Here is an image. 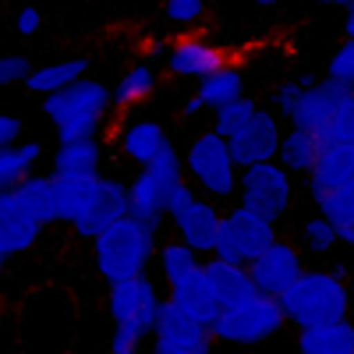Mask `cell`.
I'll use <instances>...</instances> for the list:
<instances>
[{
  "label": "cell",
  "mask_w": 354,
  "mask_h": 354,
  "mask_svg": "<svg viewBox=\"0 0 354 354\" xmlns=\"http://www.w3.org/2000/svg\"><path fill=\"white\" fill-rule=\"evenodd\" d=\"M319 4H337V8H354V0H319Z\"/></svg>",
  "instance_id": "f6af8a7d"
},
{
  "label": "cell",
  "mask_w": 354,
  "mask_h": 354,
  "mask_svg": "<svg viewBox=\"0 0 354 354\" xmlns=\"http://www.w3.org/2000/svg\"><path fill=\"white\" fill-rule=\"evenodd\" d=\"M287 326V319L280 312V301L270 294H252V298L227 305L216 312V319L209 322V330L220 344H238V347H255L273 340L280 330Z\"/></svg>",
  "instance_id": "277c9868"
},
{
  "label": "cell",
  "mask_w": 354,
  "mask_h": 354,
  "mask_svg": "<svg viewBox=\"0 0 354 354\" xmlns=\"http://www.w3.org/2000/svg\"><path fill=\"white\" fill-rule=\"evenodd\" d=\"M121 216H128V185L117 181V177H103L100 198L93 202V209H88L82 220L71 223V230L78 234V238L93 241L96 234H103L110 223H117Z\"/></svg>",
  "instance_id": "e0dca14e"
},
{
  "label": "cell",
  "mask_w": 354,
  "mask_h": 354,
  "mask_svg": "<svg viewBox=\"0 0 354 354\" xmlns=\"http://www.w3.org/2000/svg\"><path fill=\"white\" fill-rule=\"evenodd\" d=\"M202 277H205V283H209V290H213V298H216L220 308L238 305V301H245V298L255 294L252 277H248V266H241V262L209 255V259H202Z\"/></svg>",
  "instance_id": "ac0fdd59"
},
{
  "label": "cell",
  "mask_w": 354,
  "mask_h": 354,
  "mask_svg": "<svg viewBox=\"0 0 354 354\" xmlns=\"http://www.w3.org/2000/svg\"><path fill=\"white\" fill-rule=\"evenodd\" d=\"M241 93H245V78H241L238 68H230V64H223L213 75L198 78V88H195V96L205 103V110H216V106H223L227 100L241 96Z\"/></svg>",
  "instance_id": "f1b7e54d"
},
{
  "label": "cell",
  "mask_w": 354,
  "mask_h": 354,
  "mask_svg": "<svg viewBox=\"0 0 354 354\" xmlns=\"http://www.w3.org/2000/svg\"><path fill=\"white\" fill-rule=\"evenodd\" d=\"M280 312L287 326L305 330L315 322H333V319H351V287L344 270H301L287 290L277 294Z\"/></svg>",
  "instance_id": "6da1fadb"
},
{
  "label": "cell",
  "mask_w": 354,
  "mask_h": 354,
  "mask_svg": "<svg viewBox=\"0 0 354 354\" xmlns=\"http://www.w3.org/2000/svg\"><path fill=\"white\" fill-rule=\"evenodd\" d=\"M153 351L156 354H209L216 347V337L209 326L192 322L188 315H181L167 298L160 301L156 312V326H153Z\"/></svg>",
  "instance_id": "9c48e42d"
},
{
  "label": "cell",
  "mask_w": 354,
  "mask_h": 354,
  "mask_svg": "<svg viewBox=\"0 0 354 354\" xmlns=\"http://www.w3.org/2000/svg\"><path fill=\"white\" fill-rule=\"evenodd\" d=\"M145 340H149V330H145L142 322H135V319H121V322H113L110 351H113V354H135V351H142Z\"/></svg>",
  "instance_id": "d590c367"
},
{
  "label": "cell",
  "mask_w": 354,
  "mask_h": 354,
  "mask_svg": "<svg viewBox=\"0 0 354 354\" xmlns=\"http://www.w3.org/2000/svg\"><path fill=\"white\" fill-rule=\"evenodd\" d=\"M301 238H305V248L308 252H315V255H330L340 241H337V227L326 220V216H308L305 223H301Z\"/></svg>",
  "instance_id": "e575fe53"
},
{
  "label": "cell",
  "mask_w": 354,
  "mask_h": 354,
  "mask_svg": "<svg viewBox=\"0 0 354 354\" xmlns=\"http://www.w3.org/2000/svg\"><path fill=\"white\" fill-rule=\"evenodd\" d=\"M103 117H106V113H96V110H78V113L61 117V121H57V142L96 138L100 128H103Z\"/></svg>",
  "instance_id": "d6a6232c"
},
{
  "label": "cell",
  "mask_w": 354,
  "mask_h": 354,
  "mask_svg": "<svg viewBox=\"0 0 354 354\" xmlns=\"http://www.w3.org/2000/svg\"><path fill=\"white\" fill-rule=\"evenodd\" d=\"M298 351L301 354H354V322L333 319V322H315V326L298 330Z\"/></svg>",
  "instance_id": "7402d4cb"
},
{
  "label": "cell",
  "mask_w": 354,
  "mask_h": 354,
  "mask_svg": "<svg viewBox=\"0 0 354 354\" xmlns=\"http://www.w3.org/2000/svg\"><path fill=\"white\" fill-rule=\"evenodd\" d=\"M156 85H160V71L153 64H135V68H128L121 78H117V85L110 88V103H117L121 110L135 106L142 100H149L156 93Z\"/></svg>",
  "instance_id": "484cf974"
},
{
  "label": "cell",
  "mask_w": 354,
  "mask_h": 354,
  "mask_svg": "<svg viewBox=\"0 0 354 354\" xmlns=\"http://www.w3.org/2000/svg\"><path fill=\"white\" fill-rule=\"evenodd\" d=\"M255 4H259V8H277L280 0H255Z\"/></svg>",
  "instance_id": "bcb514c9"
},
{
  "label": "cell",
  "mask_w": 354,
  "mask_h": 354,
  "mask_svg": "<svg viewBox=\"0 0 354 354\" xmlns=\"http://www.w3.org/2000/svg\"><path fill=\"white\" fill-rule=\"evenodd\" d=\"M43 227L46 223L18 188L0 192V259H15L25 255L28 248H36Z\"/></svg>",
  "instance_id": "7c38bea8"
},
{
  "label": "cell",
  "mask_w": 354,
  "mask_h": 354,
  "mask_svg": "<svg viewBox=\"0 0 354 354\" xmlns=\"http://www.w3.org/2000/svg\"><path fill=\"white\" fill-rule=\"evenodd\" d=\"M39 25H43L39 8H21L18 18H15V32H18V36H36V32H39Z\"/></svg>",
  "instance_id": "60d3db41"
},
{
  "label": "cell",
  "mask_w": 354,
  "mask_h": 354,
  "mask_svg": "<svg viewBox=\"0 0 354 354\" xmlns=\"http://www.w3.org/2000/svg\"><path fill=\"white\" fill-rule=\"evenodd\" d=\"M177 238L185 245H192L198 255H209L213 252V241H216V230H220V205L213 198H205L202 192H195L188 181L177 188L167 202V213H163Z\"/></svg>",
  "instance_id": "52a82bcc"
},
{
  "label": "cell",
  "mask_w": 354,
  "mask_h": 354,
  "mask_svg": "<svg viewBox=\"0 0 354 354\" xmlns=\"http://www.w3.org/2000/svg\"><path fill=\"white\" fill-rule=\"evenodd\" d=\"M315 153H319V142L312 131H301V128H290L280 135V145H277V163L287 170V174H308V167L315 163Z\"/></svg>",
  "instance_id": "4316f807"
},
{
  "label": "cell",
  "mask_w": 354,
  "mask_h": 354,
  "mask_svg": "<svg viewBox=\"0 0 354 354\" xmlns=\"http://www.w3.org/2000/svg\"><path fill=\"white\" fill-rule=\"evenodd\" d=\"M43 160V142H15L0 149V192L15 188L25 174H32L36 163Z\"/></svg>",
  "instance_id": "83f0119b"
},
{
  "label": "cell",
  "mask_w": 354,
  "mask_h": 354,
  "mask_svg": "<svg viewBox=\"0 0 354 354\" xmlns=\"http://www.w3.org/2000/svg\"><path fill=\"white\" fill-rule=\"evenodd\" d=\"M21 131H25V124L18 121V117L0 113V149H4V145H15L21 138Z\"/></svg>",
  "instance_id": "b9f144b4"
},
{
  "label": "cell",
  "mask_w": 354,
  "mask_h": 354,
  "mask_svg": "<svg viewBox=\"0 0 354 354\" xmlns=\"http://www.w3.org/2000/svg\"><path fill=\"white\" fill-rule=\"evenodd\" d=\"M163 18L174 25H195L205 18V0H167Z\"/></svg>",
  "instance_id": "74e56055"
},
{
  "label": "cell",
  "mask_w": 354,
  "mask_h": 354,
  "mask_svg": "<svg viewBox=\"0 0 354 354\" xmlns=\"http://www.w3.org/2000/svg\"><path fill=\"white\" fill-rule=\"evenodd\" d=\"M167 128L160 121H131L121 135H117V145H121V156L131 160L135 167H145L156 153H160V145L167 142Z\"/></svg>",
  "instance_id": "603a6c76"
},
{
  "label": "cell",
  "mask_w": 354,
  "mask_h": 354,
  "mask_svg": "<svg viewBox=\"0 0 354 354\" xmlns=\"http://www.w3.org/2000/svg\"><path fill=\"white\" fill-rule=\"evenodd\" d=\"M326 78H337L344 85H354V39H344L333 50L330 64H326Z\"/></svg>",
  "instance_id": "8d00e7d4"
},
{
  "label": "cell",
  "mask_w": 354,
  "mask_h": 354,
  "mask_svg": "<svg viewBox=\"0 0 354 354\" xmlns=\"http://www.w3.org/2000/svg\"><path fill=\"white\" fill-rule=\"evenodd\" d=\"M100 188H103V174H53L57 223L71 227L75 220H82L100 198Z\"/></svg>",
  "instance_id": "9a60e30c"
},
{
  "label": "cell",
  "mask_w": 354,
  "mask_h": 354,
  "mask_svg": "<svg viewBox=\"0 0 354 354\" xmlns=\"http://www.w3.org/2000/svg\"><path fill=\"white\" fill-rule=\"evenodd\" d=\"M344 39H354V8H344V21H340Z\"/></svg>",
  "instance_id": "ee69618b"
},
{
  "label": "cell",
  "mask_w": 354,
  "mask_h": 354,
  "mask_svg": "<svg viewBox=\"0 0 354 354\" xmlns=\"http://www.w3.org/2000/svg\"><path fill=\"white\" fill-rule=\"evenodd\" d=\"M255 106H259V103H255L252 96H245V93H241V96H234V100H227L223 106H216V110H213V131L227 138L234 128L245 124L248 117L255 113Z\"/></svg>",
  "instance_id": "836d02e7"
},
{
  "label": "cell",
  "mask_w": 354,
  "mask_h": 354,
  "mask_svg": "<svg viewBox=\"0 0 354 354\" xmlns=\"http://www.w3.org/2000/svg\"><path fill=\"white\" fill-rule=\"evenodd\" d=\"M32 71V64H28V57H0V88L4 85H18L25 82V75Z\"/></svg>",
  "instance_id": "ab89813d"
},
{
  "label": "cell",
  "mask_w": 354,
  "mask_h": 354,
  "mask_svg": "<svg viewBox=\"0 0 354 354\" xmlns=\"http://www.w3.org/2000/svg\"><path fill=\"white\" fill-rule=\"evenodd\" d=\"M156 262H160L163 283L170 287V283H177V280H185L192 270H198V266H202V255H198L192 245H185L181 238H174V241L156 245Z\"/></svg>",
  "instance_id": "f546056e"
},
{
  "label": "cell",
  "mask_w": 354,
  "mask_h": 354,
  "mask_svg": "<svg viewBox=\"0 0 354 354\" xmlns=\"http://www.w3.org/2000/svg\"><path fill=\"white\" fill-rule=\"evenodd\" d=\"M347 96H351V85H344V82H337V78H322V82L312 78V82H305L298 103L290 106L287 121H290V128L315 131V128H322V124L330 121L333 110H337Z\"/></svg>",
  "instance_id": "5bb4252c"
},
{
  "label": "cell",
  "mask_w": 354,
  "mask_h": 354,
  "mask_svg": "<svg viewBox=\"0 0 354 354\" xmlns=\"http://www.w3.org/2000/svg\"><path fill=\"white\" fill-rule=\"evenodd\" d=\"M308 188H344L354 185V142L319 145L315 163L308 167Z\"/></svg>",
  "instance_id": "d6986e66"
},
{
  "label": "cell",
  "mask_w": 354,
  "mask_h": 354,
  "mask_svg": "<svg viewBox=\"0 0 354 354\" xmlns=\"http://www.w3.org/2000/svg\"><path fill=\"white\" fill-rule=\"evenodd\" d=\"M305 82H312V78H305ZM305 82H283V85H277V88H273V106H270V110H273L277 117H287L290 106L298 103Z\"/></svg>",
  "instance_id": "f35d334b"
},
{
  "label": "cell",
  "mask_w": 354,
  "mask_h": 354,
  "mask_svg": "<svg viewBox=\"0 0 354 354\" xmlns=\"http://www.w3.org/2000/svg\"><path fill=\"white\" fill-rule=\"evenodd\" d=\"M181 113H185V117H198V113H205V103H202L198 96H188L185 106H181Z\"/></svg>",
  "instance_id": "7bdbcfd3"
},
{
  "label": "cell",
  "mask_w": 354,
  "mask_h": 354,
  "mask_svg": "<svg viewBox=\"0 0 354 354\" xmlns=\"http://www.w3.org/2000/svg\"><path fill=\"white\" fill-rule=\"evenodd\" d=\"M238 198L266 220H283L294 205V174H287L277 160H262L238 170Z\"/></svg>",
  "instance_id": "5b68a950"
},
{
  "label": "cell",
  "mask_w": 354,
  "mask_h": 354,
  "mask_svg": "<svg viewBox=\"0 0 354 354\" xmlns=\"http://www.w3.org/2000/svg\"><path fill=\"white\" fill-rule=\"evenodd\" d=\"M110 106V88L96 78H78L64 88H57V93H46L43 96V113L50 117V121L57 124L61 117L68 113H78V110H96V113H106Z\"/></svg>",
  "instance_id": "2e32d148"
},
{
  "label": "cell",
  "mask_w": 354,
  "mask_h": 354,
  "mask_svg": "<svg viewBox=\"0 0 354 354\" xmlns=\"http://www.w3.org/2000/svg\"><path fill=\"white\" fill-rule=\"evenodd\" d=\"M308 198L315 202V209L326 216L337 230L354 223V185H344V188H308Z\"/></svg>",
  "instance_id": "4dcf8cb0"
},
{
  "label": "cell",
  "mask_w": 354,
  "mask_h": 354,
  "mask_svg": "<svg viewBox=\"0 0 354 354\" xmlns=\"http://www.w3.org/2000/svg\"><path fill=\"white\" fill-rule=\"evenodd\" d=\"M88 71V61L85 57H71V61H57V64H43V68H32L25 75V88L36 96H46V93H57V88H64L71 82H78L82 75Z\"/></svg>",
  "instance_id": "d4e9b609"
},
{
  "label": "cell",
  "mask_w": 354,
  "mask_h": 354,
  "mask_svg": "<svg viewBox=\"0 0 354 354\" xmlns=\"http://www.w3.org/2000/svg\"><path fill=\"white\" fill-rule=\"evenodd\" d=\"M305 270V255L298 245H290L283 238H273L270 245H266L252 262H248V277H252V287L259 294H270V298H277L280 290H287L294 280L301 277Z\"/></svg>",
  "instance_id": "8fae6325"
},
{
  "label": "cell",
  "mask_w": 354,
  "mask_h": 354,
  "mask_svg": "<svg viewBox=\"0 0 354 354\" xmlns=\"http://www.w3.org/2000/svg\"><path fill=\"white\" fill-rule=\"evenodd\" d=\"M273 238H277V223L238 202L234 209L220 213V230H216V241H213L209 255H220V259L248 266Z\"/></svg>",
  "instance_id": "8992f818"
},
{
  "label": "cell",
  "mask_w": 354,
  "mask_h": 354,
  "mask_svg": "<svg viewBox=\"0 0 354 354\" xmlns=\"http://www.w3.org/2000/svg\"><path fill=\"white\" fill-rule=\"evenodd\" d=\"M160 290L156 283L145 277V273H135V277H124V280H113L110 290H106V312L113 322L121 319H135L142 322L145 330L153 333L156 326V312H160Z\"/></svg>",
  "instance_id": "4fadbf2b"
},
{
  "label": "cell",
  "mask_w": 354,
  "mask_h": 354,
  "mask_svg": "<svg viewBox=\"0 0 354 354\" xmlns=\"http://www.w3.org/2000/svg\"><path fill=\"white\" fill-rule=\"evenodd\" d=\"M227 64V53L205 39H181L170 53H167V71L177 78H205L213 75L216 68Z\"/></svg>",
  "instance_id": "44dd1931"
},
{
  "label": "cell",
  "mask_w": 354,
  "mask_h": 354,
  "mask_svg": "<svg viewBox=\"0 0 354 354\" xmlns=\"http://www.w3.org/2000/svg\"><path fill=\"white\" fill-rule=\"evenodd\" d=\"M167 301L181 312V315H188L192 322H202V326H209V322L216 319V312H220L209 283H205V277H202V266H198V270H192L185 280L170 283Z\"/></svg>",
  "instance_id": "ffe728a7"
},
{
  "label": "cell",
  "mask_w": 354,
  "mask_h": 354,
  "mask_svg": "<svg viewBox=\"0 0 354 354\" xmlns=\"http://www.w3.org/2000/svg\"><path fill=\"white\" fill-rule=\"evenodd\" d=\"M280 135H283L280 117L270 106H255V113L248 117V121L227 135V149H230L234 163H238V170H241V167H252V163H262V160H273L277 145H280Z\"/></svg>",
  "instance_id": "30bf717a"
},
{
  "label": "cell",
  "mask_w": 354,
  "mask_h": 354,
  "mask_svg": "<svg viewBox=\"0 0 354 354\" xmlns=\"http://www.w3.org/2000/svg\"><path fill=\"white\" fill-rule=\"evenodd\" d=\"M53 174H100L103 167V145L100 138H78V142H61V149L50 160Z\"/></svg>",
  "instance_id": "cb8c5ba5"
},
{
  "label": "cell",
  "mask_w": 354,
  "mask_h": 354,
  "mask_svg": "<svg viewBox=\"0 0 354 354\" xmlns=\"http://www.w3.org/2000/svg\"><path fill=\"white\" fill-rule=\"evenodd\" d=\"M156 245H160V230L138 223L135 216H121L117 223H110L103 234L93 238L96 273L106 283L145 273V266L156 259Z\"/></svg>",
  "instance_id": "7a4b0ae2"
},
{
  "label": "cell",
  "mask_w": 354,
  "mask_h": 354,
  "mask_svg": "<svg viewBox=\"0 0 354 354\" xmlns=\"http://www.w3.org/2000/svg\"><path fill=\"white\" fill-rule=\"evenodd\" d=\"M188 181L185 170H160V167H138L135 181L128 185V216L138 223L160 230L170 195Z\"/></svg>",
  "instance_id": "ba28073f"
},
{
  "label": "cell",
  "mask_w": 354,
  "mask_h": 354,
  "mask_svg": "<svg viewBox=\"0 0 354 354\" xmlns=\"http://www.w3.org/2000/svg\"><path fill=\"white\" fill-rule=\"evenodd\" d=\"M25 198H28V205L39 213V220L50 227V223H57V209H53V174H25L21 181L15 185Z\"/></svg>",
  "instance_id": "1f68e13d"
},
{
  "label": "cell",
  "mask_w": 354,
  "mask_h": 354,
  "mask_svg": "<svg viewBox=\"0 0 354 354\" xmlns=\"http://www.w3.org/2000/svg\"><path fill=\"white\" fill-rule=\"evenodd\" d=\"M0 280H4V259H0Z\"/></svg>",
  "instance_id": "7dc6e473"
},
{
  "label": "cell",
  "mask_w": 354,
  "mask_h": 354,
  "mask_svg": "<svg viewBox=\"0 0 354 354\" xmlns=\"http://www.w3.org/2000/svg\"><path fill=\"white\" fill-rule=\"evenodd\" d=\"M181 167L185 177L195 192H202L205 198L213 202H230L238 195V163H234L230 149H227V138L209 131H198L192 135L188 149L181 153Z\"/></svg>",
  "instance_id": "3957f363"
}]
</instances>
